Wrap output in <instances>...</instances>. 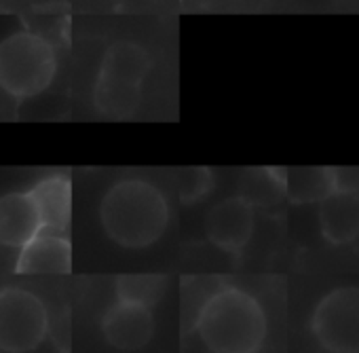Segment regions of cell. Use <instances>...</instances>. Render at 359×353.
Wrapping results in <instances>:
<instances>
[{
  "label": "cell",
  "mask_w": 359,
  "mask_h": 353,
  "mask_svg": "<svg viewBox=\"0 0 359 353\" xmlns=\"http://www.w3.org/2000/svg\"><path fill=\"white\" fill-rule=\"evenodd\" d=\"M254 206L241 195L218 201L205 216L208 239L226 254H241L254 235Z\"/></svg>",
  "instance_id": "cell-7"
},
{
  "label": "cell",
  "mask_w": 359,
  "mask_h": 353,
  "mask_svg": "<svg viewBox=\"0 0 359 353\" xmlns=\"http://www.w3.org/2000/svg\"><path fill=\"white\" fill-rule=\"evenodd\" d=\"M214 189V173L210 167H191L184 169L177 178V195L182 204H197L205 199Z\"/></svg>",
  "instance_id": "cell-17"
},
{
  "label": "cell",
  "mask_w": 359,
  "mask_h": 353,
  "mask_svg": "<svg viewBox=\"0 0 359 353\" xmlns=\"http://www.w3.org/2000/svg\"><path fill=\"white\" fill-rule=\"evenodd\" d=\"M167 290L165 275H123L116 279V300H129L146 307L161 302Z\"/></svg>",
  "instance_id": "cell-15"
},
{
  "label": "cell",
  "mask_w": 359,
  "mask_h": 353,
  "mask_svg": "<svg viewBox=\"0 0 359 353\" xmlns=\"http://www.w3.org/2000/svg\"><path fill=\"white\" fill-rule=\"evenodd\" d=\"M319 227L332 246L351 244L359 235V195L332 191L319 201Z\"/></svg>",
  "instance_id": "cell-12"
},
{
  "label": "cell",
  "mask_w": 359,
  "mask_h": 353,
  "mask_svg": "<svg viewBox=\"0 0 359 353\" xmlns=\"http://www.w3.org/2000/svg\"><path fill=\"white\" fill-rule=\"evenodd\" d=\"M311 330L330 353H359V288L325 294L313 311Z\"/></svg>",
  "instance_id": "cell-6"
},
{
  "label": "cell",
  "mask_w": 359,
  "mask_h": 353,
  "mask_svg": "<svg viewBox=\"0 0 359 353\" xmlns=\"http://www.w3.org/2000/svg\"><path fill=\"white\" fill-rule=\"evenodd\" d=\"M224 284L214 277H184L180 288V319L184 332H195L197 319L205 302L222 288Z\"/></svg>",
  "instance_id": "cell-14"
},
{
  "label": "cell",
  "mask_w": 359,
  "mask_h": 353,
  "mask_svg": "<svg viewBox=\"0 0 359 353\" xmlns=\"http://www.w3.org/2000/svg\"><path fill=\"white\" fill-rule=\"evenodd\" d=\"M72 271V244L64 233L41 231L20 250L15 273L20 275H66Z\"/></svg>",
  "instance_id": "cell-9"
},
{
  "label": "cell",
  "mask_w": 359,
  "mask_h": 353,
  "mask_svg": "<svg viewBox=\"0 0 359 353\" xmlns=\"http://www.w3.org/2000/svg\"><path fill=\"white\" fill-rule=\"evenodd\" d=\"M104 233L121 248L144 250L154 246L169 225V204L158 187L144 178L114 182L100 201Z\"/></svg>",
  "instance_id": "cell-1"
},
{
  "label": "cell",
  "mask_w": 359,
  "mask_h": 353,
  "mask_svg": "<svg viewBox=\"0 0 359 353\" xmlns=\"http://www.w3.org/2000/svg\"><path fill=\"white\" fill-rule=\"evenodd\" d=\"M49 311L41 296L24 288L0 290V351L28 353L43 345Z\"/></svg>",
  "instance_id": "cell-5"
},
{
  "label": "cell",
  "mask_w": 359,
  "mask_h": 353,
  "mask_svg": "<svg viewBox=\"0 0 359 353\" xmlns=\"http://www.w3.org/2000/svg\"><path fill=\"white\" fill-rule=\"evenodd\" d=\"M43 231L39 210L28 191L0 197V246L22 250Z\"/></svg>",
  "instance_id": "cell-10"
},
{
  "label": "cell",
  "mask_w": 359,
  "mask_h": 353,
  "mask_svg": "<svg viewBox=\"0 0 359 353\" xmlns=\"http://www.w3.org/2000/svg\"><path fill=\"white\" fill-rule=\"evenodd\" d=\"M283 173L285 169H258L245 178L241 197L252 206H269L285 195L283 191Z\"/></svg>",
  "instance_id": "cell-16"
},
{
  "label": "cell",
  "mask_w": 359,
  "mask_h": 353,
  "mask_svg": "<svg viewBox=\"0 0 359 353\" xmlns=\"http://www.w3.org/2000/svg\"><path fill=\"white\" fill-rule=\"evenodd\" d=\"M57 74L55 47L34 32H15L0 41V89L15 100L47 91Z\"/></svg>",
  "instance_id": "cell-4"
},
{
  "label": "cell",
  "mask_w": 359,
  "mask_h": 353,
  "mask_svg": "<svg viewBox=\"0 0 359 353\" xmlns=\"http://www.w3.org/2000/svg\"><path fill=\"white\" fill-rule=\"evenodd\" d=\"M28 193L39 210L43 231L66 233L72 218V180L68 175H45Z\"/></svg>",
  "instance_id": "cell-11"
},
{
  "label": "cell",
  "mask_w": 359,
  "mask_h": 353,
  "mask_svg": "<svg viewBox=\"0 0 359 353\" xmlns=\"http://www.w3.org/2000/svg\"><path fill=\"white\" fill-rule=\"evenodd\" d=\"M262 305L235 286H222L201 309L195 332L210 353H256L266 338Z\"/></svg>",
  "instance_id": "cell-2"
},
{
  "label": "cell",
  "mask_w": 359,
  "mask_h": 353,
  "mask_svg": "<svg viewBox=\"0 0 359 353\" xmlns=\"http://www.w3.org/2000/svg\"><path fill=\"white\" fill-rule=\"evenodd\" d=\"M330 187L336 193L359 195V165L348 167H327Z\"/></svg>",
  "instance_id": "cell-18"
},
{
  "label": "cell",
  "mask_w": 359,
  "mask_h": 353,
  "mask_svg": "<svg viewBox=\"0 0 359 353\" xmlns=\"http://www.w3.org/2000/svg\"><path fill=\"white\" fill-rule=\"evenodd\" d=\"M283 191L296 204L321 201L332 193L327 167H294L283 173Z\"/></svg>",
  "instance_id": "cell-13"
},
{
  "label": "cell",
  "mask_w": 359,
  "mask_h": 353,
  "mask_svg": "<svg viewBox=\"0 0 359 353\" xmlns=\"http://www.w3.org/2000/svg\"><path fill=\"white\" fill-rule=\"evenodd\" d=\"M150 68V55L142 45L131 41L112 43L97 70L93 87L95 110L110 119H129L142 102Z\"/></svg>",
  "instance_id": "cell-3"
},
{
  "label": "cell",
  "mask_w": 359,
  "mask_h": 353,
  "mask_svg": "<svg viewBox=\"0 0 359 353\" xmlns=\"http://www.w3.org/2000/svg\"><path fill=\"white\" fill-rule=\"evenodd\" d=\"M102 334L118 351H137L154 334V315L146 305L116 300L102 317Z\"/></svg>",
  "instance_id": "cell-8"
}]
</instances>
